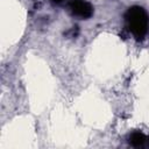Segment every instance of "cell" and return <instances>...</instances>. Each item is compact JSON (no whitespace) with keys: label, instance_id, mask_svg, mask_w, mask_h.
I'll return each instance as SVG.
<instances>
[{"label":"cell","instance_id":"1","mask_svg":"<svg viewBox=\"0 0 149 149\" xmlns=\"http://www.w3.org/2000/svg\"><path fill=\"white\" fill-rule=\"evenodd\" d=\"M126 23L130 33L136 38H143L148 31L149 17L143 8L139 6L130 7L125 14Z\"/></svg>","mask_w":149,"mask_h":149},{"label":"cell","instance_id":"2","mask_svg":"<svg viewBox=\"0 0 149 149\" xmlns=\"http://www.w3.org/2000/svg\"><path fill=\"white\" fill-rule=\"evenodd\" d=\"M71 12L79 17L87 19L93 14V7L85 0H72L70 3Z\"/></svg>","mask_w":149,"mask_h":149},{"label":"cell","instance_id":"3","mask_svg":"<svg viewBox=\"0 0 149 149\" xmlns=\"http://www.w3.org/2000/svg\"><path fill=\"white\" fill-rule=\"evenodd\" d=\"M146 141H147L146 135L142 134V133H140V132H135V133H133V134L130 135V137H129V142H130L134 147H140V146L144 144Z\"/></svg>","mask_w":149,"mask_h":149},{"label":"cell","instance_id":"4","mask_svg":"<svg viewBox=\"0 0 149 149\" xmlns=\"http://www.w3.org/2000/svg\"><path fill=\"white\" fill-rule=\"evenodd\" d=\"M52 1H56V2H59V1H62V0H52Z\"/></svg>","mask_w":149,"mask_h":149}]
</instances>
